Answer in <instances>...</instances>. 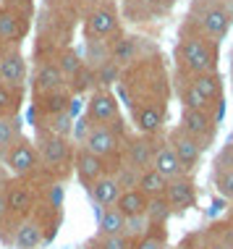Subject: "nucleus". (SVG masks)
<instances>
[{
  "label": "nucleus",
  "instance_id": "17",
  "mask_svg": "<svg viewBox=\"0 0 233 249\" xmlns=\"http://www.w3.org/2000/svg\"><path fill=\"white\" fill-rule=\"evenodd\" d=\"M108 55L116 66H121V69H129L131 63H136V60L152 55V45L147 48L144 45V37H136V35H123L118 39H113L108 45Z\"/></svg>",
  "mask_w": 233,
  "mask_h": 249
},
{
  "label": "nucleus",
  "instance_id": "8",
  "mask_svg": "<svg viewBox=\"0 0 233 249\" xmlns=\"http://www.w3.org/2000/svg\"><path fill=\"white\" fill-rule=\"evenodd\" d=\"M165 139V131L160 134H152V137H147V134H126V142H123V155H121V168H126V171H131L134 176H139L142 171H147V168H152V160H155V152L157 147L163 144Z\"/></svg>",
  "mask_w": 233,
  "mask_h": 249
},
{
  "label": "nucleus",
  "instance_id": "20",
  "mask_svg": "<svg viewBox=\"0 0 233 249\" xmlns=\"http://www.w3.org/2000/svg\"><path fill=\"white\" fill-rule=\"evenodd\" d=\"M74 173H76L79 184H82L84 189H89V186H95L97 181L108 173V165H105L102 158H97L95 152H89L86 147L79 144L76 147V160H74Z\"/></svg>",
  "mask_w": 233,
  "mask_h": 249
},
{
  "label": "nucleus",
  "instance_id": "38",
  "mask_svg": "<svg viewBox=\"0 0 233 249\" xmlns=\"http://www.w3.org/2000/svg\"><path fill=\"white\" fill-rule=\"evenodd\" d=\"M228 84H231V92H233V73H231V82Z\"/></svg>",
  "mask_w": 233,
  "mask_h": 249
},
{
  "label": "nucleus",
  "instance_id": "1",
  "mask_svg": "<svg viewBox=\"0 0 233 249\" xmlns=\"http://www.w3.org/2000/svg\"><path fill=\"white\" fill-rule=\"evenodd\" d=\"M118 92L129 105V113L144 105H165L168 107L173 95V76L165 66L160 53L131 63L129 69L121 71L118 79Z\"/></svg>",
  "mask_w": 233,
  "mask_h": 249
},
{
  "label": "nucleus",
  "instance_id": "10",
  "mask_svg": "<svg viewBox=\"0 0 233 249\" xmlns=\"http://www.w3.org/2000/svg\"><path fill=\"white\" fill-rule=\"evenodd\" d=\"M3 165L11 178H39L42 176V163L34 139L21 137L8 152L3 155Z\"/></svg>",
  "mask_w": 233,
  "mask_h": 249
},
{
  "label": "nucleus",
  "instance_id": "29",
  "mask_svg": "<svg viewBox=\"0 0 233 249\" xmlns=\"http://www.w3.org/2000/svg\"><path fill=\"white\" fill-rule=\"evenodd\" d=\"M136 189L142 192L147 199H152V197H163L165 189H168V178H165L163 173H157L155 168H147V171L139 173Z\"/></svg>",
  "mask_w": 233,
  "mask_h": 249
},
{
  "label": "nucleus",
  "instance_id": "12",
  "mask_svg": "<svg viewBox=\"0 0 233 249\" xmlns=\"http://www.w3.org/2000/svg\"><path fill=\"white\" fill-rule=\"evenodd\" d=\"M178 126L186 129L191 137L197 139L204 150H210L217 139V129H220V121L207 110H194V107H181V118Z\"/></svg>",
  "mask_w": 233,
  "mask_h": 249
},
{
  "label": "nucleus",
  "instance_id": "13",
  "mask_svg": "<svg viewBox=\"0 0 233 249\" xmlns=\"http://www.w3.org/2000/svg\"><path fill=\"white\" fill-rule=\"evenodd\" d=\"M29 87H32V97H45L52 95V92L71 89L63 71L58 69V63L52 58H42L34 63V69L29 71Z\"/></svg>",
  "mask_w": 233,
  "mask_h": 249
},
{
  "label": "nucleus",
  "instance_id": "28",
  "mask_svg": "<svg viewBox=\"0 0 233 249\" xmlns=\"http://www.w3.org/2000/svg\"><path fill=\"white\" fill-rule=\"evenodd\" d=\"M32 124H34V131H42V134H58V137H71V134H74V116H71V113L34 118Z\"/></svg>",
  "mask_w": 233,
  "mask_h": 249
},
{
  "label": "nucleus",
  "instance_id": "11",
  "mask_svg": "<svg viewBox=\"0 0 233 249\" xmlns=\"http://www.w3.org/2000/svg\"><path fill=\"white\" fill-rule=\"evenodd\" d=\"M26 32H29V11L13 3L0 5V48H21Z\"/></svg>",
  "mask_w": 233,
  "mask_h": 249
},
{
  "label": "nucleus",
  "instance_id": "2",
  "mask_svg": "<svg viewBox=\"0 0 233 249\" xmlns=\"http://www.w3.org/2000/svg\"><path fill=\"white\" fill-rule=\"evenodd\" d=\"M173 71L194 76V73H212L220 63V42H215L210 35L199 29L194 18L186 16L176 35V48H173Z\"/></svg>",
  "mask_w": 233,
  "mask_h": 249
},
{
  "label": "nucleus",
  "instance_id": "7",
  "mask_svg": "<svg viewBox=\"0 0 233 249\" xmlns=\"http://www.w3.org/2000/svg\"><path fill=\"white\" fill-rule=\"evenodd\" d=\"M84 118L95 126H113V129L126 131V121L121 110V100L110 87H95L86 97V110Z\"/></svg>",
  "mask_w": 233,
  "mask_h": 249
},
{
  "label": "nucleus",
  "instance_id": "23",
  "mask_svg": "<svg viewBox=\"0 0 233 249\" xmlns=\"http://www.w3.org/2000/svg\"><path fill=\"white\" fill-rule=\"evenodd\" d=\"M48 231H45L42 220L37 215H29L26 220L16 226V233H13V249H39L42 244H48Z\"/></svg>",
  "mask_w": 233,
  "mask_h": 249
},
{
  "label": "nucleus",
  "instance_id": "18",
  "mask_svg": "<svg viewBox=\"0 0 233 249\" xmlns=\"http://www.w3.org/2000/svg\"><path fill=\"white\" fill-rule=\"evenodd\" d=\"M165 199L170 205L173 215H183L189 213L191 207H197L199 199V189H197V181L194 176H178L168 181V189H165Z\"/></svg>",
  "mask_w": 233,
  "mask_h": 249
},
{
  "label": "nucleus",
  "instance_id": "32",
  "mask_svg": "<svg viewBox=\"0 0 233 249\" xmlns=\"http://www.w3.org/2000/svg\"><path fill=\"white\" fill-rule=\"evenodd\" d=\"M134 249H168V226H150L134 239Z\"/></svg>",
  "mask_w": 233,
  "mask_h": 249
},
{
  "label": "nucleus",
  "instance_id": "5",
  "mask_svg": "<svg viewBox=\"0 0 233 249\" xmlns=\"http://www.w3.org/2000/svg\"><path fill=\"white\" fill-rule=\"evenodd\" d=\"M84 42H105L123 35V18L116 0H84Z\"/></svg>",
  "mask_w": 233,
  "mask_h": 249
},
{
  "label": "nucleus",
  "instance_id": "25",
  "mask_svg": "<svg viewBox=\"0 0 233 249\" xmlns=\"http://www.w3.org/2000/svg\"><path fill=\"white\" fill-rule=\"evenodd\" d=\"M86 192H89V197H92V202H95L97 207H110V205H116V202H118L123 186H121V181H118L116 176L105 173V176L100 178L95 186H89Z\"/></svg>",
  "mask_w": 233,
  "mask_h": 249
},
{
  "label": "nucleus",
  "instance_id": "37",
  "mask_svg": "<svg viewBox=\"0 0 233 249\" xmlns=\"http://www.w3.org/2000/svg\"><path fill=\"white\" fill-rule=\"evenodd\" d=\"M176 249H197V231L189 233V236H183V241H181Z\"/></svg>",
  "mask_w": 233,
  "mask_h": 249
},
{
  "label": "nucleus",
  "instance_id": "30",
  "mask_svg": "<svg viewBox=\"0 0 233 249\" xmlns=\"http://www.w3.org/2000/svg\"><path fill=\"white\" fill-rule=\"evenodd\" d=\"M21 137H24L21 116L18 118H0V160H3V155L8 152Z\"/></svg>",
  "mask_w": 233,
  "mask_h": 249
},
{
  "label": "nucleus",
  "instance_id": "33",
  "mask_svg": "<svg viewBox=\"0 0 233 249\" xmlns=\"http://www.w3.org/2000/svg\"><path fill=\"white\" fill-rule=\"evenodd\" d=\"M89 249H134V239L126 233H95L89 239Z\"/></svg>",
  "mask_w": 233,
  "mask_h": 249
},
{
  "label": "nucleus",
  "instance_id": "24",
  "mask_svg": "<svg viewBox=\"0 0 233 249\" xmlns=\"http://www.w3.org/2000/svg\"><path fill=\"white\" fill-rule=\"evenodd\" d=\"M152 168H155L157 173H163V176L168 178V181L178 178V176H186V173H183V165H181V160H178V155L173 152V147H170V142H168V131H165L163 144H160V147H157V152H155Z\"/></svg>",
  "mask_w": 233,
  "mask_h": 249
},
{
  "label": "nucleus",
  "instance_id": "4",
  "mask_svg": "<svg viewBox=\"0 0 233 249\" xmlns=\"http://www.w3.org/2000/svg\"><path fill=\"white\" fill-rule=\"evenodd\" d=\"M39 163H42V176L55 184L68 181L74 173V160H76V142L74 137H58V134H42L37 131L34 137Z\"/></svg>",
  "mask_w": 233,
  "mask_h": 249
},
{
  "label": "nucleus",
  "instance_id": "26",
  "mask_svg": "<svg viewBox=\"0 0 233 249\" xmlns=\"http://www.w3.org/2000/svg\"><path fill=\"white\" fill-rule=\"evenodd\" d=\"M26 87H13L0 82V118H18L24 107Z\"/></svg>",
  "mask_w": 233,
  "mask_h": 249
},
{
  "label": "nucleus",
  "instance_id": "6",
  "mask_svg": "<svg viewBox=\"0 0 233 249\" xmlns=\"http://www.w3.org/2000/svg\"><path fill=\"white\" fill-rule=\"evenodd\" d=\"M186 16L194 18L199 24V29L204 35H210L215 42H223L233 26V16L223 0H191Z\"/></svg>",
  "mask_w": 233,
  "mask_h": 249
},
{
  "label": "nucleus",
  "instance_id": "34",
  "mask_svg": "<svg viewBox=\"0 0 233 249\" xmlns=\"http://www.w3.org/2000/svg\"><path fill=\"white\" fill-rule=\"evenodd\" d=\"M16 220L8 213V202H5V178L0 181V241L3 244H13V233H16Z\"/></svg>",
  "mask_w": 233,
  "mask_h": 249
},
{
  "label": "nucleus",
  "instance_id": "3",
  "mask_svg": "<svg viewBox=\"0 0 233 249\" xmlns=\"http://www.w3.org/2000/svg\"><path fill=\"white\" fill-rule=\"evenodd\" d=\"M74 142L86 147L89 152H95L97 158L105 160L108 165V173L116 176L118 168H121V155H123V142L129 129H113V126H95L89 124L84 116L74 124Z\"/></svg>",
  "mask_w": 233,
  "mask_h": 249
},
{
  "label": "nucleus",
  "instance_id": "21",
  "mask_svg": "<svg viewBox=\"0 0 233 249\" xmlns=\"http://www.w3.org/2000/svg\"><path fill=\"white\" fill-rule=\"evenodd\" d=\"M74 97L76 95L71 89L52 92V95H45V97H32V121L58 116V113H71L74 110Z\"/></svg>",
  "mask_w": 233,
  "mask_h": 249
},
{
  "label": "nucleus",
  "instance_id": "36",
  "mask_svg": "<svg viewBox=\"0 0 233 249\" xmlns=\"http://www.w3.org/2000/svg\"><path fill=\"white\" fill-rule=\"evenodd\" d=\"M178 0H147V16H163L168 13Z\"/></svg>",
  "mask_w": 233,
  "mask_h": 249
},
{
  "label": "nucleus",
  "instance_id": "41",
  "mask_svg": "<svg viewBox=\"0 0 233 249\" xmlns=\"http://www.w3.org/2000/svg\"><path fill=\"white\" fill-rule=\"evenodd\" d=\"M231 134H233V131H231Z\"/></svg>",
  "mask_w": 233,
  "mask_h": 249
},
{
  "label": "nucleus",
  "instance_id": "22",
  "mask_svg": "<svg viewBox=\"0 0 233 249\" xmlns=\"http://www.w3.org/2000/svg\"><path fill=\"white\" fill-rule=\"evenodd\" d=\"M131 124L139 134H160L165 131V124H168V107L165 105H144L131 110Z\"/></svg>",
  "mask_w": 233,
  "mask_h": 249
},
{
  "label": "nucleus",
  "instance_id": "27",
  "mask_svg": "<svg viewBox=\"0 0 233 249\" xmlns=\"http://www.w3.org/2000/svg\"><path fill=\"white\" fill-rule=\"evenodd\" d=\"M147 202L150 199L144 197L136 186H131V189H123L121 192L116 207L126 215V220H131V218H144V215H147Z\"/></svg>",
  "mask_w": 233,
  "mask_h": 249
},
{
  "label": "nucleus",
  "instance_id": "9",
  "mask_svg": "<svg viewBox=\"0 0 233 249\" xmlns=\"http://www.w3.org/2000/svg\"><path fill=\"white\" fill-rule=\"evenodd\" d=\"M5 202L16 223L26 220L39 205V178H5Z\"/></svg>",
  "mask_w": 233,
  "mask_h": 249
},
{
  "label": "nucleus",
  "instance_id": "39",
  "mask_svg": "<svg viewBox=\"0 0 233 249\" xmlns=\"http://www.w3.org/2000/svg\"><path fill=\"white\" fill-rule=\"evenodd\" d=\"M231 73H233V53H231Z\"/></svg>",
  "mask_w": 233,
  "mask_h": 249
},
{
  "label": "nucleus",
  "instance_id": "16",
  "mask_svg": "<svg viewBox=\"0 0 233 249\" xmlns=\"http://www.w3.org/2000/svg\"><path fill=\"white\" fill-rule=\"evenodd\" d=\"M210 181L215 186V192L233 205V134L228 137V142L217 150L215 160H212Z\"/></svg>",
  "mask_w": 233,
  "mask_h": 249
},
{
  "label": "nucleus",
  "instance_id": "15",
  "mask_svg": "<svg viewBox=\"0 0 233 249\" xmlns=\"http://www.w3.org/2000/svg\"><path fill=\"white\" fill-rule=\"evenodd\" d=\"M186 76V73H183ZM191 82V87L204 97V103L210 105L212 116L217 121H223V113H225V84H223V76L220 71H212V73H194V76H186Z\"/></svg>",
  "mask_w": 233,
  "mask_h": 249
},
{
  "label": "nucleus",
  "instance_id": "40",
  "mask_svg": "<svg viewBox=\"0 0 233 249\" xmlns=\"http://www.w3.org/2000/svg\"><path fill=\"white\" fill-rule=\"evenodd\" d=\"M84 249H89V247H84Z\"/></svg>",
  "mask_w": 233,
  "mask_h": 249
},
{
  "label": "nucleus",
  "instance_id": "31",
  "mask_svg": "<svg viewBox=\"0 0 233 249\" xmlns=\"http://www.w3.org/2000/svg\"><path fill=\"white\" fill-rule=\"evenodd\" d=\"M126 215L116 205L100 207V231L97 233H126Z\"/></svg>",
  "mask_w": 233,
  "mask_h": 249
},
{
  "label": "nucleus",
  "instance_id": "19",
  "mask_svg": "<svg viewBox=\"0 0 233 249\" xmlns=\"http://www.w3.org/2000/svg\"><path fill=\"white\" fill-rule=\"evenodd\" d=\"M0 82L13 87L29 84V60L21 53V48L0 50Z\"/></svg>",
  "mask_w": 233,
  "mask_h": 249
},
{
  "label": "nucleus",
  "instance_id": "35",
  "mask_svg": "<svg viewBox=\"0 0 233 249\" xmlns=\"http://www.w3.org/2000/svg\"><path fill=\"white\" fill-rule=\"evenodd\" d=\"M147 223L150 226H168V220L173 218V213H170V205H168V199H165V194L163 197H152L147 202Z\"/></svg>",
  "mask_w": 233,
  "mask_h": 249
},
{
  "label": "nucleus",
  "instance_id": "14",
  "mask_svg": "<svg viewBox=\"0 0 233 249\" xmlns=\"http://www.w3.org/2000/svg\"><path fill=\"white\" fill-rule=\"evenodd\" d=\"M168 142L173 147V152L178 155V160H181L183 173L186 176H194V173L199 171V165H202V158H204L207 150H204V147L199 144L186 129H181L178 124L168 131Z\"/></svg>",
  "mask_w": 233,
  "mask_h": 249
}]
</instances>
